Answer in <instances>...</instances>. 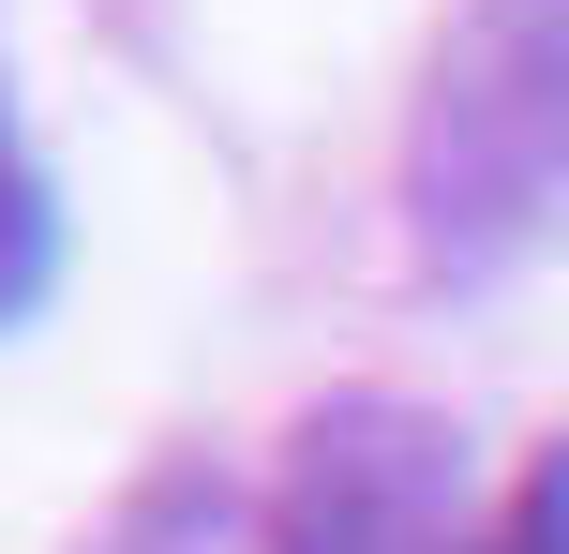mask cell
I'll list each match as a JSON object with an SVG mask.
<instances>
[{
  "mask_svg": "<svg viewBox=\"0 0 569 554\" xmlns=\"http://www.w3.org/2000/svg\"><path fill=\"white\" fill-rule=\"evenodd\" d=\"M569 195V0H465L405 120L420 255H495Z\"/></svg>",
  "mask_w": 569,
  "mask_h": 554,
  "instance_id": "6da1fadb",
  "label": "cell"
},
{
  "mask_svg": "<svg viewBox=\"0 0 569 554\" xmlns=\"http://www.w3.org/2000/svg\"><path fill=\"white\" fill-rule=\"evenodd\" d=\"M30 285H46V195H30V165L0 150V315H16Z\"/></svg>",
  "mask_w": 569,
  "mask_h": 554,
  "instance_id": "7a4b0ae2",
  "label": "cell"
}]
</instances>
